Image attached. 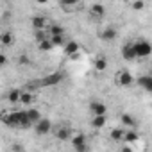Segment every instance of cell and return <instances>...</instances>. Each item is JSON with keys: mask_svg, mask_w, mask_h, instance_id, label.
Returning <instances> with one entry per match:
<instances>
[{"mask_svg": "<svg viewBox=\"0 0 152 152\" xmlns=\"http://www.w3.org/2000/svg\"><path fill=\"white\" fill-rule=\"evenodd\" d=\"M52 132H54L56 140H59V141H68V140H72V127H70V125H59V127L52 129Z\"/></svg>", "mask_w": 152, "mask_h": 152, "instance_id": "52a82bcc", "label": "cell"}, {"mask_svg": "<svg viewBox=\"0 0 152 152\" xmlns=\"http://www.w3.org/2000/svg\"><path fill=\"white\" fill-rule=\"evenodd\" d=\"M29 63H31V57H29L27 54H20V56H18V64L25 66V64H29Z\"/></svg>", "mask_w": 152, "mask_h": 152, "instance_id": "83f0119b", "label": "cell"}, {"mask_svg": "<svg viewBox=\"0 0 152 152\" xmlns=\"http://www.w3.org/2000/svg\"><path fill=\"white\" fill-rule=\"evenodd\" d=\"M122 152H132V148L129 145H125V147H122Z\"/></svg>", "mask_w": 152, "mask_h": 152, "instance_id": "1f68e13d", "label": "cell"}, {"mask_svg": "<svg viewBox=\"0 0 152 152\" xmlns=\"http://www.w3.org/2000/svg\"><path fill=\"white\" fill-rule=\"evenodd\" d=\"M120 122H122V127H124V129H132V127L136 125V120L132 118L131 113H122V115H120Z\"/></svg>", "mask_w": 152, "mask_h": 152, "instance_id": "9a60e30c", "label": "cell"}, {"mask_svg": "<svg viewBox=\"0 0 152 152\" xmlns=\"http://www.w3.org/2000/svg\"><path fill=\"white\" fill-rule=\"evenodd\" d=\"M48 41L52 43V47H54V48H56V47H63V45L66 43L64 34H63V36H50V38H48Z\"/></svg>", "mask_w": 152, "mask_h": 152, "instance_id": "484cf974", "label": "cell"}, {"mask_svg": "<svg viewBox=\"0 0 152 152\" xmlns=\"http://www.w3.org/2000/svg\"><path fill=\"white\" fill-rule=\"evenodd\" d=\"M59 7L64 13H73L77 9H83V2H59Z\"/></svg>", "mask_w": 152, "mask_h": 152, "instance_id": "7c38bea8", "label": "cell"}, {"mask_svg": "<svg viewBox=\"0 0 152 152\" xmlns=\"http://www.w3.org/2000/svg\"><path fill=\"white\" fill-rule=\"evenodd\" d=\"M20 95H22V90H11L9 93H7V100L11 102V104H20Z\"/></svg>", "mask_w": 152, "mask_h": 152, "instance_id": "d4e9b609", "label": "cell"}, {"mask_svg": "<svg viewBox=\"0 0 152 152\" xmlns=\"http://www.w3.org/2000/svg\"><path fill=\"white\" fill-rule=\"evenodd\" d=\"M90 15H91V18H102L104 15H106V7L102 6V4H93L91 7H90Z\"/></svg>", "mask_w": 152, "mask_h": 152, "instance_id": "2e32d148", "label": "cell"}, {"mask_svg": "<svg viewBox=\"0 0 152 152\" xmlns=\"http://www.w3.org/2000/svg\"><path fill=\"white\" fill-rule=\"evenodd\" d=\"M25 113H27V118H29V122H31L32 125H34V124H36V122L41 118V111H39V109H36V107H32V109H27Z\"/></svg>", "mask_w": 152, "mask_h": 152, "instance_id": "7402d4cb", "label": "cell"}, {"mask_svg": "<svg viewBox=\"0 0 152 152\" xmlns=\"http://www.w3.org/2000/svg\"><path fill=\"white\" fill-rule=\"evenodd\" d=\"M131 6H132V9L140 11V9H143V7H145V2H143V0H138V2H132Z\"/></svg>", "mask_w": 152, "mask_h": 152, "instance_id": "f1b7e54d", "label": "cell"}, {"mask_svg": "<svg viewBox=\"0 0 152 152\" xmlns=\"http://www.w3.org/2000/svg\"><path fill=\"white\" fill-rule=\"evenodd\" d=\"M132 50H134V56L136 59H145L152 54V47L147 39H138V41H132Z\"/></svg>", "mask_w": 152, "mask_h": 152, "instance_id": "7a4b0ae2", "label": "cell"}, {"mask_svg": "<svg viewBox=\"0 0 152 152\" xmlns=\"http://www.w3.org/2000/svg\"><path fill=\"white\" fill-rule=\"evenodd\" d=\"M115 83L120 88H131L134 84V77L129 70H118L116 75H115Z\"/></svg>", "mask_w": 152, "mask_h": 152, "instance_id": "3957f363", "label": "cell"}, {"mask_svg": "<svg viewBox=\"0 0 152 152\" xmlns=\"http://www.w3.org/2000/svg\"><path fill=\"white\" fill-rule=\"evenodd\" d=\"M116 36H118V31H116L115 25H107V27L100 29V32H99V38H100L102 41H107V43H109V41H115Z\"/></svg>", "mask_w": 152, "mask_h": 152, "instance_id": "ba28073f", "label": "cell"}, {"mask_svg": "<svg viewBox=\"0 0 152 152\" xmlns=\"http://www.w3.org/2000/svg\"><path fill=\"white\" fill-rule=\"evenodd\" d=\"M13 150L15 152H25V147L20 145V143H13Z\"/></svg>", "mask_w": 152, "mask_h": 152, "instance_id": "f546056e", "label": "cell"}, {"mask_svg": "<svg viewBox=\"0 0 152 152\" xmlns=\"http://www.w3.org/2000/svg\"><path fill=\"white\" fill-rule=\"evenodd\" d=\"M2 45L4 47H13L15 45V34L13 32H2Z\"/></svg>", "mask_w": 152, "mask_h": 152, "instance_id": "cb8c5ba5", "label": "cell"}, {"mask_svg": "<svg viewBox=\"0 0 152 152\" xmlns=\"http://www.w3.org/2000/svg\"><path fill=\"white\" fill-rule=\"evenodd\" d=\"M63 79H64V77H63L61 72H52V73L47 75V77L39 79V83H41V88H48V86H57V84H61Z\"/></svg>", "mask_w": 152, "mask_h": 152, "instance_id": "8992f818", "label": "cell"}, {"mask_svg": "<svg viewBox=\"0 0 152 152\" xmlns=\"http://www.w3.org/2000/svg\"><path fill=\"white\" fill-rule=\"evenodd\" d=\"M34 102V93L32 91H27V90H22V95H20V104L27 106V104H32Z\"/></svg>", "mask_w": 152, "mask_h": 152, "instance_id": "44dd1931", "label": "cell"}, {"mask_svg": "<svg viewBox=\"0 0 152 152\" xmlns=\"http://www.w3.org/2000/svg\"><path fill=\"white\" fill-rule=\"evenodd\" d=\"M0 122H2L6 127H20L23 131L32 127V124L29 122L25 111H2L0 113Z\"/></svg>", "mask_w": 152, "mask_h": 152, "instance_id": "6da1fadb", "label": "cell"}, {"mask_svg": "<svg viewBox=\"0 0 152 152\" xmlns=\"http://www.w3.org/2000/svg\"><path fill=\"white\" fill-rule=\"evenodd\" d=\"M0 45H2V34H0Z\"/></svg>", "mask_w": 152, "mask_h": 152, "instance_id": "d6a6232c", "label": "cell"}, {"mask_svg": "<svg viewBox=\"0 0 152 152\" xmlns=\"http://www.w3.org/2000/svg\"><path fill=\"white\" fill-rule=\"evenodd\" d=\"M138 86L145 91H152V75H141V77H138Z\"/></svg>", "mask_w": 152, "mask_h": 152, "instance_id": "4fadbf2b", "label": "cell"}, {"mask_svg": "<svg viewBox=\"0 0 152 152\" xmlns=\"http://www.w3.org/2000/svg\"><path fill=\"white\" fill-rule=\"evenodd\" d=\"M63 50H64V54H66L68 57H73V56H77V54L81 52V45L75 41V39H70V41H66V43L63 45Z\"/></svg>", "mask_w": 152, "mask_h": 152, "instance_id": "30bf717a", "label": "cell"}, {"mask_svg": "<svg viewBox=\"0 0 152 152\" xmlns=\"http://www.w3.org/2000/svg\"><path fill=\"white\" fill-rule=\"evenodd\" d=\"M106 124H107V118L106 116H91V127L93 129H104L106 127Z\"/></svg>", "mask_w": 152, "mask_h": 152, "instance_id": "ffe728a7", "label": "cell"}, {"mask_svg": "<svg viewBox=\"0 0 152 152\" xmlns=\"http://www.w3.org/2000/svg\"><path fill=\"white\" fill-rule=\"evenodd\" d=\"M140 140V134L134 131V129H125V134H124V143L125 145H129V143H134V141H138Z\"/></svg>", "mask_w": 152, "mask_h": 152, "instance_id": "e0dca14e", "label": "cell"}, {"mask_svg": "<svg viewBox=\"0 0 152 152\" xmlns=\"http://www.w3.org/2000/svg\"><path fill=\"white\" fill-rule=\"evenodd\" d=\"M38 48H39L41 52H50L54 47H52V43H50V41H48V38H47V39H43V41H39V43H38Z\"/></svg>", "mask_w": 152, "mask_h": 152, "instance_id": "4316f807", "label": "cell"}, {"mask_svg": "<svg viewBox=\"0 0 152 152\" xmlns=\"http://www.w3.org/2000/svg\"><path fill=\"white\" fill-rule=\"evenodd\" d=\"M70 141H72V147H73L75 152H88V138H86V134L79 132V134L72 136Z\"/></svg>", "mask_w": 152, "mask_h": 152, "instance_id": "277c9868", "label": "cell"}, {"mask_svg": "<svg viewBox=\"0 0 152 152\" xmlns=\"http://www.w3.org/2000/svg\"><path fill=\"white\" fill-rule=\"evenodd\" d=\"M31 23H32V29L34 31H47V27H48V22L43 16H32L31 18Z\"/></svg>", "mask_w": 152, "mask_h": 152, "instance_id": "8fae6325", "label": "cell"}, {"mask_svg": "<svg viewBox=\"0 0 152 152\" xmlns=\"http://www.w3.org/2000/svg\"><path fill=\"white\" fill-rule=\"evenodd\" d=\"M122 57H124V59H127V61H134V59H136V56H134V50H132V45H131V43H125V45L122 47Z\"/></svg>", "mask_w": 152, "mask_h": 152, "instance_id": "ac0fdd59", "label": "cell"}, {"mask_svg": "<svg viewBox=\"0 0 152 152\" xmlns=\"http://www.w3.org/2000/svg\"><path fill=\"white\" fill-rule=\"evenodd\" d=\"M106 68H107V59L104 56H97L95 57V70L97 72H106Z\"/></svg>", "mask_w": 152, "mask_h": 152, "instance_id": "603a6c76", "label": "cell"}, {"mask_svg": "<svg viewBox=\"0 0 152 152\" xmlns=\"http://www.w3.org/2000/svg\"><path fill=\"white\" fill-rule=\"evenodd\" d=\"M47 36L50 38V36H63L64 34V29H63V25H59V23H48V27H47Z\"/></svg>", "mask_w": 152, "mask_h": 152, "instance_id": "5bb4252c", "label": "cell"}, {"mask_svg": "<svg viewBox=\"0 0 152 152\" xmlns=\"http://www.w3.org/2000/svg\"><path fill=\"white\" fill-rule=\"evenodd\" d=\"M4 64H7V56L0 52V66H4Z\"/></svg>", "mask_w": 152, "mask_h": 152, "instance_id": "4dcf8cb0", "label": "cell"}, {"mask_svg": "<svg viewBox=\"0 0 152 152\" xmlns=\"http://www.w3.org/2000/svg\"><path fill=\"white\" fill-rule=\"evenodd\" d=\"M90 111H91V116H106L107 115V106L100 100H91L90 102Z\"/></svg>", "mask_w": 152, "mask_h": 152, "instance_id": "9c48e42d", "label": "cell"}, {"mask_svg": "<svg viewBox=\"0 0 152 152\" xmlns=\"http://www.w3.org/2000/svg\"><path fill=\"white\" fill-rule=\"evenodd\" d=\"M52 122L48 120V118H39L36 124H34V132L38 134V136H47V134H50L52 132Z\"/></svg>", "mask_w": 152, "mask_h": 152, "instance_id": "5b68a950", "label": "cell"}, {"mask_svg": "<svg viewBox=\"0 0 152 152\" xmlns=\"http://www.w3.org/2000/svg\"><path fill=\"white\" fill-rule=\"evenodd\" d=\"M124 134H125V129H124V127H113V129L109 131V138H111L113 141H122V140H124Z\"/></svg>", "mask_w": 152, "mask_h": 152, "instance_id": "d6986e66", "label": "cell"}]
</instances>
